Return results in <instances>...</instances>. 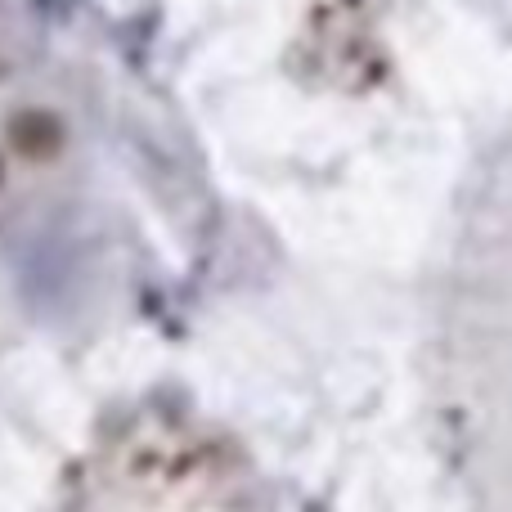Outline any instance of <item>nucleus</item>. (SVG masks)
Listing matches in <instances>:
<instances>
[{"instance_id": "2", "label": "nucleus", "mask_w": 512, "mask_h": 512, "mask_svg": "<svg viewBox=\"0 0 512 512\" xmlns=\"http://www.w3.org/2000/svg\"><path fill=\"white\" fill-rule=\"evenodd\" d=\"M0 180H5V162H0Z\"/></svg>"}, {"instance_id": "1", "label": "nucleus", "mask_w": 512, "mask_h": 512, "mask_svg": "<svg viewBox=\"0 0 512 512\" xmlns=\"http://www.w3.org/2000/svg\"><path fill=\"white\" fill-rule=\"evenodd\" d=\"M9 144H14L23 158H54V153L63 149V126L54 113H45V108H23V113L9 122Z\"/></svg>"}]
</instances>
